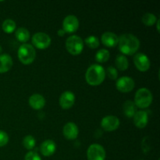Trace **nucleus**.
Masks as SVG:
<instances>
[{"mask_svg": "<svg viewBox=\"0 0 160 160\" xmlns=\"http://www.w3.org/2000/svg\"><path fill=\"white\" fill-rule=\"evenodd\" d=\"M102 43L106 47L113 48L118 45V36L111 31H106L102 34Z\"/></svg>", "mask_w": 160, "mask_h": 160, "instance_id": "nucleus-14", "label": "nucleus"}, {"mask_svg": "<svg viewBox=\"0 0 160 160\" xmlns=\"http://www.w3.org/2000/svg\"><path fill=\"white\" fill-rule=\"evenodd\" d=\"M22 144L26 149L32 150L35 147L36 140L32 135H27L23 138Z\"/></svg>", "mask_w": 160, "mask_h": 160, "instance_id": "nucleus-25", "label": "nucleus"}, {"mask_svg": "<svg viewBox=\"0 0 160 160\" xmlns=\"http://www.w3.org/2000/svg\"><path fill=\"white\" fill-rule=\"evenodd\" d=\"M107 75L108 78L111 80H117V77H118V72H117V68L114 67H109L106 69V76Z\"/></svg>", "mask_w": 160, "mask_h": 160, "instance_id": "nucleus-27", "label": "nucleus"}, {"mask_svg": "<svg viewBox=\"0 0 160 160\" xmlns=\"http://www.w3.org/2000/svg\"><path fill=\"white\" fill-rule=\"evenodd\" d=\"M24 160H42V158L36 152L29 151L25 155Z\"/></svg>", "mask_w": 160, "mask_h": 160, "instance_id": "nucleus-29", "label": "nucleus"}, {"mask_svg": "<svg viewBox=\"0 0 160 160\" xmlns=\"http://www.w3.org/2000/svg\"><path fill=\"white\" fill-rule=\"evenodd\" d=\"M57 34H58V35L60 36V37H62V36L65 35L66 33H65V31H63V30H62V29H60V30H59V31H58V33H57Z\"/></svg>", "mask_w": 160, "mask_h": 160, "instance_id": "nucleus-30", "label": "nucleus"}, {"mask_svg": "<svg viewBox=\"0 0 160 160\" xmlns=\"http://www.w3.org/2000/svg\"><path fill=\"white\" fill-rule=\"evenodd\" d=\"M123 111L128 118H132L137 112V107L134 102L131 100H127L123 105Z\"/></svg>", "mask_w": 160, "mask_h": 160, "instance_id": "nucleus-19", "label": "nucleus"}, {"mask_svg": "<svg viewBox=\"0 0 160 160\" xmlns=\"http://www.w3.org/2000/svg\"><path fill=\"white\" fill-rule=\"evenodd\" d=\"M153 96L152 92L145 88L138 89L134 95V104L139 109H146L152 102Z\"/></svg>", "mask_w": 160, "mask_h": 160, "instance_id": "nucleus-4", "label": "nucleus"}, {"mask_svg": "<svg viewBox=\"0 0 160 160\" xmlns=\"http://www.w3.org/2000/svg\"><path fill=\"white\" fill-rule=\"evenodd\" d=\"M19 60L24 65H30L36 58V51L34 46L30 44H22L17 51Z\"/></svg>", "mask_w": 160, "mask_h": 160, "instance_id": "nucleus-3", "label": "nucleus"}, {"mask_svg": "<svg viewBox=\"0 0 160 160\" xmlns=\"http://www.w3.org/2000/svg\"><path fill=\"white\" fill-rule=\"evenodd\" d=\"M56 145L54 141L52 140H45L42 142L40 146L41 153L45 157L51 156L56 152Z\"/></svg>", "mask_w": 160, "mask_h": 160, "instance_id": "nucleus-16", "label": "nucleus"}, {"mask_svg": "<svg viewBox=\"0 0 160 160\" xmlns=\"http://www.w3.org/2000/svg\"><path fill=\"white\" fill-rule=\"evenodd\" d=\"M120 120L115 116H106L101 121V127L104 131L112 132L120 127Z\"/></svg>", "mask_w": 160, "mask_h": 160, "instance_id": "nucleus-10", "label": "nucleus"}, {"mask_svg": "<svg viewBox=\"0 0 160 160\" xmlns=\"http://www.w3.org/2000/svg\"><path fill=\"white\" fill-rule=\"evenodd\" d=\"M106 70L101 65L93 64L88 68L85 73V80L91 86H98L104 81Z\"/></svg>", "mask_w": 160, "mask_h": 160, "instance_id": "nucleus-2", "label": "nucleus"}, {"mask_svg": "<svg viewBox=\"0 0 160 160\" xmlns=\"http://www.w3.org/2000/svg\"><path fill=\"white\" fill-rule=\"evenodd\" d=\"M110 57V53L107 49H100L95 54V60L96 62L100 63H104L106 62L109 59Z\"/></svg>", "mask_w": 160, "mask_h": 160, "instance_id": "nucleus-23", "label": "nucleus"}, {"mask_svg": "<svg viewBox=\"0 0 160 160\" xmlns=\"http://www.w3.org/2000/svg\"><path fill=\"white\" fill-rule=\"evenodd\" d=\"M135 83L134 81L130 77H122L119 78L116 82V88L117 90L123 93L131 92L134 88Z\"/></svg>", "mask_w": 160, "mask_h": 160, "instance_id": "nucleus-8", "label": "nucleus"}, {"mask_svg": "<svg viewBox=\"0 0 160 160\" xmlns=\"http://www.w3.org/2000/svg\"><path fill=\"white\" fill-rule=\"evenodd\" d=\"M62 133L64 137L68 140H75L79 134V129L74 123L69 122L63 127Z\"/></svg>", "mask_w": 160, "mask_h": 160, "instance_id": "nucleus-13", "label": "nucleus"}, {"mask_svg": "<svg viewBox=\"0 0 160 160\" xmlns=\"http://www.w3.org/2000/svg\"><path fill=\"white\" fill-rule=\"evenodd\" d=\"M139 160H144V159H139Z\"/></svg>", "mask_w": 160, "mask_h": 160, "instance_id": "nucleus-33", "label": "nucleus"}, {"mask_svg": "<svg viewBox=\"0 0 160 160\" xmlns=\"http://www.w3.org/2000/svg\"><path fill=\"white\" fill-rule=\"evenodd\" d=\"M66 48L70 54L78 56L84 49V42L80 36H70L66 41Z\"/></svg>", "mask_w": 160, "mask_h": 160, "instance_id": "nucleus-5", "label": "nucleus"}, {"mask_svg": "<svg viewBox=\"0 0 160 160\" xmlns=\"http://www.w3.org/2000/svg\"><path fill=\"white\" fill-rule=\"evenodd\" d=\"M30 106L35 110H40L45 105V99L40 94H34L28 100Z\"/></svg>", "mask_w": 160, "mask_h": 160, "instance_id": "nucleus-17", "label": "nucleus"}, {"mask_svg": "<svg viewBox=\"0 0 160 160\" xmlns=\"http://www.w3.org/2000/svg\"><path fill=\"white\" fill-rule=\"evenodd\" d=\"M9 142V136L7 133L0 130V147H3Z\"/></svg>", "mask_w": 160, "mask_h": 160, "instance_id": "nucleus-28", "label": "nucleus"}, {"mask_svg": "<svg viewBox=\"0 0 160 160\" xmlns=\"http://www.w3.org/2000/svg\"><path fill=\"white\" fill-rule=\"evenodd\" d=\"M116 66L118 70H121V71H125L129 67V62H128V58L125 56L122 55H118L116 58L115 60Z\"/></svg>", "mask_w": 160, "mask_h": 160, "instance_id": "nucleus-21", "label": "nucleus"}, {"mask_svg": "<svg viewBox=\"0 0 160 160\" xmlns=\"http://www.w3.org/2000/svg\"><path fill=\"white\" fill-rule=\"evenodd\" d=\"M87 158L88 160H105V148L98 144H92L87 150Z\"/></svg>", "mask_w": 160, "mask_h": 160, "instance_id": "nucleus-7", "label": "nucleus"}, {"mask_svg": "<svg viewBox=\"0 0 160 160\" xmlns=\"http://www.w3.org/2000/svg\"><path fill=\"white\" fill-rule=\"evenodd\" d=\"M118 46L123 56H132L139 49L140 41L134 34H123L118 37Z\"/></svg>", "mask_w": 160, "mask_h": 160, "instance_id": "nucleus-1", "label": "nucleus"}, {"mask_svg": "<svg viewBox=\"0 0 160 160\" xmlns=\"http://www.w3.org/2000/svg\"><path fill=\"white\" fill-rule=\"evenodd\" d=\"M15 37L19 42L25 44L30 39V32L27 28H19L15 31Z\"/></svg>", "mask_w": 160, "mask_h": 160, "instance_id": "nucleus-20", "label": "nucleus"}, {"mask_svg": "<svg viewBox=\"0 0 160 160\" xmlns=\"http://www.w3.org/2000/svg\"><path fill=\"white\" fill-rule=\"evenodd\" d=\"M134 123L137 128H145L148 123V112L145 110L137 111L134 116Z\"/></svg>", "mask_w": 160, "mask_h": 160, "instance_id": "nucleus-15", "label": "nucleus"}, {"mask_svg": "<svg viewBox=\"0 0 160 160\" xmlns=\"http://www.w3.org/2000/svg\"><path fill=\"white\" fill-rule=\"evenodd\" d=\"M159 20H157V23H156V26H157V31L159 33Z\"/></svg>", "mask_w": 160, "mask_h": 160, "instance_id": "nucleus-31", "label": "nucleus"}, {"mask_svg": "<svg viewBox=\"0 0 160 160\" xmlns=\"http://www.w3.org/2000/svg\"><path fill=\"white\" fill-rule=\"evenodd\" d=\"M12 63V59L9 54L0 55V73H6L10 70Z\"/></svg>", "mask_w": 160, "mask_h": 160, "instance_id": "nucleus-18", "label": "nucleus"}, {"mask_svg": "<svg viewBox=\"0 0 160 160\" xmlns=\"http://www.w3.org/2000/svg\"><path fill=\"white\" fill-rule=\"evenodd\" d=\"M84 42H85V45H87L88 48H93V49L97 48L99 46V40H98V38L96 36H88V37L85 39Z\"/></svg>", "mask_w": 160, "mask_h": 160, "instance_id": "nucleus-26", "label": "nucleus"}, {"mask_svg": "<svg viewBox=\"0 0 160 160\" xmlns=\"http://www.w3.org/2000/svg\"><path fill=\"white\" fill-rule=\"evenodd\" d=\"M2 31H4L6 34H11V33L14 32L16 31V28H17V24H16V22L14 20H12V19H6V20H4L2 25Z\"/></svg>", "mask_w": 160, "mask_h": 160, "instance_id": "nucleus-22", "label": "nucleus"}, {"mask_svg": "<svg viewBox=\"0 0 160 160\" xmlns=\"http://www.w3.org/2000/svg\"><path fill=\"white\" fill-rule=\"evenodd\" d=\"M79 28V20L74 15H69L64 18L62 22V30L65 33L72 34L76 32Z\"/></svg>", "mask_w": 160, "mask_h": 160, "instance_id": "nucleus-9", "label": "nucleus"}, {"mask_svg": "<svg viewBox=\"0 0 160 160\" xmlns=\"http://www.w3.org/2000/svg\"><path fill=\"white\" fill-rule=\"evenodd\" d=\"M32 44L38 49H45L51 45V38L44 32H38L32 36Z\"/></svg>", "mask_w": 160, "mask_h": 160, "instance_id": "nucleus-6", "label": "nucleus"}, {"mask_svg": "<svg viewBox=\"0 0 160 160\" xmlns=\"http://www.w3.org/2000/svg\"><path fill=\"white\" fill-rule=\"evenodd\" d=\"M59 106L63 109H69L74 105L75 95L70 91H67L62 93L59 97Z\"/></svg>", "mask_w": 160, "mask_h": 160, "instance_id": "nucleus-12", "label": "nucleus"}, {"mask_svg": "<svg viewBox=\"0 0 160 160\" xmlns=\"http://www.w3.org/2000/svg\"><path fill=\"white\" fill-rule=\"evenodd\" d=\"M2 48L1 45H0V52H2Z\"/></svg>", "mask_w": 160, "mask_h": 160, "instance_id": "nucleus-32", "label": "nucleus"}, {"mask_svg": "<svg viewBox=\"0 0 160 160\" xmlns=\"http://www.w3.org/2000/svg\"><path fill=\"white\" fill-rule=\"evenodd\" d=\"M134 63L136 68L141 72H146L150 68L149 58L144 53H137L134 56Z\"/></svg>", "mask_w": 160, "mask_h": 160, "instance_id": "nucleus-11", "label": "nucleus"}, {"mask_svg": "<svg viewBox=\"0 0 160 160\" xmlns=\"http://www.w3.org/2000/svg\"><path fill=\"white\" fill-rule=\"evenodd\" d=\"M142 23L147 27H152L157 22V17L151 12H146L142 18Z\"/></svg>", "mask_w": 160, "mask_h": 160, "instance_id": "nucleus-24", "label": "nucleus"}]
</instances>
